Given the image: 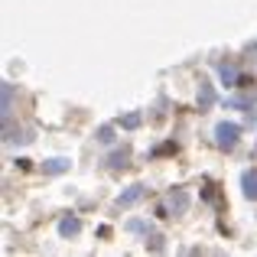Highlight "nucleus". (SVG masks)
<instances>
[{"label": "nucleus", "instance_id": "1", "mask_svg": "<svg viewBox=\"0 0 257 257\" xmlns=\"http://www.w3.org/2000/svg\"><path fill=\"white\" fill-rule=\"evenodd\" d=\"M189 208V195L182 192V189H173V192H166L163 205H160V215L163 218H170V215H186Z\"/></svg>", "mask_w": 257, "mask_h": 257}, {"label": "nucleus", "instance_id": "2", "mask_svg": "<svg viewBox=\"0 0 257 257\" xmlns=\"http://www.w3.org/2000/svg\"><path fill=\"white\" fill-rule=\"evenodd\" d=\"M238 137H241V124L221 120V124L215 127V144H218L221 150H234V147H238Z\"/></svg>", "mask_w": 257, "mask_h": 257}, {"label": "nucleus", "instance_id": "3", "mask_svg": "<svg viewBox=\"0 0 257 257\" xmlns=\"http://www.w3.org/2000/svg\"><path fill=\"white\" fill-rule=\"evenodd\" d=\"M144 195H147V186L134 182V186L127 189V192H120V195H117V208H131V205H137V202L144 199Z\"/></svg>", "mask_w": 257, "mask_h": 257}, {"label": "nucleus", "instance_id": "4", "mask_svg": "<svg viewBox=\"0 0 257 257\" xmlns=\"http://www.w3.org/2000/svg\"><path fill=\"white\" fill-rule=\"evenodd\" d=\"M241 189H244V199H257V170L241 173Z\"/></svg>", "mask_w": 257, "mask_h": 257}, {"label": "nucleus", "instance_id": "5", "mask_svg": "<svg viewBox=\"0 0 257 257\" xmlns=\"http://www.w3.org/2000/svg\"><path fill=\"white\" fill-rule=\"evenodd\" d=\"M212 104H215V88H212V82H202L199 85V107L208 111Z\"/></svg>", "mask_w": 257, "mask_h": 257}, {"label": "nucleus", "instance_id": "6", "mask_svg": "<svg viewBox=\"0 0 257 257\" xmlns=\"http://www.w3.org/2000/svg\"><path fill=\"white\" fill-rule=\"evenodd\" d=\"M78 231H82V221H78V218H72V215L59 221V234H62V238H75Z\"/></svg>", "mask_w": 257, "mask_h": 257}, {"label": "nucleus", "instance_id": "7", "mask_svg": "<svg viewBox=\"0 0 257 257\" xmlns=\"http://www.w3.org/2000/svg\"><path fill=\"white\" fill-rule=\"evenodd\" d=\"M218 75H221V82H225V85H238V82H241L238 69H234V65H228V62L218 65Z\"/></svg>", "mask_w": 257, "mask_h": 257}, {"label": "nucleus", "instance_id": "8", "mask_svg": "<svg viewBox=\"0 0 257 257\" xmlns=\"http://www.w3.org/2000/svg\"><path fill=\"white\" fill-rule=\"evenodd\" d=\"M69 160H62V157H56V160H49V163H46V173H52V176H59V173H65L69 170Z\"/></svg>", "mask_w": 257, "mask_h": 257}, {"label": "nucleus", "instance_id": "9", "mask_svg": "<svg viewBox=\"0 0 257 257\" xmlns=\"http://www.w3.org/2000/svg\"><path fill=\"white\" fill-rule=\"evenodd\" d=\"M98 140H101V144H111V140H114V127H111V124H104V127L98 131Z\"/></svg>", "mask_w": 257, "mask_h": 257}, {"label": "nucleus", "instance_id": "10", "mask_svg": "<svg viewBox=\"0 0 257 257\" xmlns=\"http://www.w3.org/2000/svg\"><path fill=\"white\" fill-rule=\"evenodd\" d=\"M10 98H13V88H10V82H4V117L10 114Z\"/></svg>", "mask_w": 257, "mask_h": 257}, {"label": "nucleus", "instance_id": "11", "mask_svg": "<svg viewBox=\"0 0 257 257\" xmlns=\"http://www.w3.org/2000/svg\"><path fill=\"white\" fill-rule=\"evenodd\" d=\"M120 124H124L127 131H134V127H140V114H127V117L120 120Z\"/></svg>", "mask_w": 257, "mask_h": 257}, {"label": "nucleus", "instance_id": "12", "mask_svg": "<svg viewBox=\"0 0 257 257\" xmlns=\"http://www.w3.org/2000/svg\"><path fill=\"white\" fill-rule=\"evenodd\" d=\"M111 166H114V170L127 166V150H124V153H114V157H111Z\"/></svg>", "mask_w": 257, "mask_h": 257}, {"label": "nucleus", "instance_id": "13", "mask_svg": "<svg viewBox=\"0 0 257 257\" xmlns=\"http://www.w3.org/2000/svg\"><path fill=\"white\" fill-rule=\"evenodd\" d=\"M127 228H131V231H147V225H144V221H131Z\"/></svg>", "mask_w": 257, "mask_h": 257}]
</instances>
